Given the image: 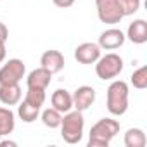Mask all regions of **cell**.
I'll return each mask as SVG.
<instances>
[{"label": "cell", "mask_w": 147, "mask_h": 147, "mask_svg": "<svg viewBox=\"0 0 147 147\" xmlns=\"http://www.w3.org/2000/svg\"><path fill=\"white\" fill-rule=\"evenodd\" d=\"M61 137L66 144H78L83 138V130H85V118L82 111H67L64 113L61 119Z\"/></svg>", "instance_id": "1"}, {"label": "cell", "mask_w": 147, "mask_h": 147, "mask_svg": "<svg viewBox=\"0 0 147 147\" xmlns=\"http://www.w3.org/2000/svg\"><path fill=\"white\" fill-rule=\"evenodd\" d=\"M128 83L123 80H114L109 87H107V94H106V106L107 111L113 116H123L128 111Z\"/></svg>", "instance_id": "2"}, {"label": "cell", "mask_w": 147, "mask_h": 147, "mask_svg": "<svg viewBox=\"0 0 147 147\" xmlns=\"http://www.w3.org/2000/svg\"><path fill=\"white\" fill-rule=\"evenodd\" d=\"M118 133H119V121L113 118H102L90 128L88 147H107Z\"/></svg>", "instance_id": "3"}, {"label": "cell", "mask_w": 147, "mask_h": 147, "mask_svg": "<svg viewBox=\"0 0 147 147\" xmlns=\"http://www.w3.org/2000/svg\"><path fill=\"white\" fill-rule=\"evenodd\" d=\"M121 71H123V59L114 52L100 55L95 62V73L104 82L106 80H114L116 76H119Z\"/></svg>", "instance_id": "4"}, {"label": "cell", "mask_w": 147, "mask_h": 147, "mask_svg": "<svg viewBox=\"0 0 147 147\" xmlns=\"http://www.w3.org/2000/svg\"><path fill=\"white\" fill-rule=\"evenodd\" d=\"M95 9H97V16L100 19V23L104 24H118L121 23L123 11L119 5V0H95Z\"/></svg>", "instance_id": "5"}, {"label": "cell", "mask_w": 147, "mask_h": 147, "mask_svg": "<svg viewBox=\"0 0 147 147\" xmlns=\"http://www.w3.org/2000/svg\"><path fill=\"white\" fill-rule=\"evenodd\" d=\"M26 75V66L21 59H9L0 67V85L19 83Z\"/></svg>", "instance_id": "6"}, {"label": "cell", "mask_w": 147, "mask_h": 147, "mask_svg": "<svg viewBox=\"0 0 147 147\" xmlns=\"http://www.w3.org/2000/svg\"><path fill=\"white\" fill-rule=\"evenodd\" d=\"M71 95H73V107L82 113L90 109L95 102V90H94V87H88V85L78 87L75 90V94H71Z\"/></svg>", "instance_id": "7"}, {"label": "cell", "mask_w": 147, "mask_h": 147, "mask_svg": "<svg viewBox=\"0 0 147 147\" xmlns=\"http://www.w3.org/2000/svg\"><path fill=\"white\" fill-rule=\"evenodd\" d=\"M100 47L94 42H85V43H80L76 49H75V59L80 62V64H95L97 59L100 57Z\"/></svg>", "instance_id": "8"}, {"label": "cell", "mask_w": 147, "mask_h": 147, "mask_svg": "<svg viewBox=\"0 0 147 147\" xmlns=\"http://www.w3.org/2000/svg\"><path fill=\"white\" fill-rule=\"evenodd\" d=\"M125 40H126V36H125V33L121 30L109 28V30H106V31L100 33L97 45L100 49H104V50H116V49H119L125 43Z\"/></svg>", "instance_id": "9"}, {"label": "cell", "mask_w": 147, "mask_h": 147, "mask_svg": "<svg viewBox=\"0 0 147 147\" xmlns=\"http://www.w3.org/2000/svg\"><path fill=\"white\" fill-rule=\"evenodd\" d=\"M40 66L45 67L47 71H50L52 75L62 71V67H64V55H62V52L54 50V49L52 50H45L42 54V57H40Z\"/></svg>", "instance_id": "10"}, {"label": "cell", "mask_w": 147, "mask_h": 147, "mask_svg": "<svg viewBox=\"0 0 147 147\" xmlns=\"http://www.w3.org/2000/svg\"><path fill=\"white\" fill-rule=\"evenodd\" d=\"M52 73L50 71H47L45 67H36V69H33L30 75H28V78H26V87L28 88H42V90H47V87L50 85V82H52Z\"/></svg>", "instance_id": "11"}, {"label": "cell", "mask_w": 147, "mask_h": 147, "mask_svg": "<svg viewBox=\"0 0 147 147\" xmlns=\"http://www.w3.org/2000/svg\"><path fill=\"white\" fill-rule=\"evenodd\" d=\"M125 36L135 45L145 43L147 42V23H145V19H135L133 23H130Z\"/></svg>", "instance_id": "12"}, {"label": "cell", "mask_w": 147, "mask_h": 147, "mask_svg": "<svg viewBox=\"0 0 147 147\" xmlns=\"http://www.w3.org/2000/svg\"><path fill=\"white\" fill-rule=\"evenodd\" d=\"M23 92L19 83H9V85H0V102L4 106H18L21 102Z\"/></svg>", "instance_id": "13"}, {"label": "cell", "mask_w": 147, "mask_h": 147, "mask_svg": "<svg viewBox=\"0 0 147 147\" xmlns=\"http://www.w3.org/2000/svg\"><path fill=\"white\" fill-rule=\"evenodd\" d=\"M50 102H52V107L57 109L59 113H67L73 109V95L66 90V88H57L52 97H50Z\"/></svg>", "instance_id": "14"}, {"label": "cell", "mask_w": 147, "mask_h": 147, "mask_svg": "<svg viewBox=\"0 0 147 147\" xmlns=\"http://www.w3.org/2000/svg\"><path fill=\"white\" fill-rule=\"evenodd\" d=\"M16 128V116L9 107H0V137L11 135Z\"/></svg>", "instance_id": "15"}, {"label": "cell", "mask_w": 147, "mask_h": 147, "mask_svg": "<svg viewBox=\"0 0 147 147\" xmlns=\"http://www.w3.org/2000/svg\"><path fill=\"white\" fill-rule=\"evenodd\" d=\"M147 137L140 128H128L125 133V145L126 147H145Z\"/></svg>", "instance_id": "16"}, {"label": "cell", "mask_w": 147, "mask_h": 147, "mask_svg": "<svg viewBox=\"0 0 147 147\" xmlns=\"http://www.w3.org/2000/svg\"><path fill=\"white\" fill-rule=\"evenodd\" d=\"M40 109H42V107L31 106V104H28L26 100H23V102H19V106H18V116H19L24 123H33V121H36V118L40 116Z\"/></svg>", "instance_id": "17"}, {"label": "cell", "mask_w": 147, "mask_h": 147, "mask_svg": "<svg viewBox=\"0 0 147 147\" xmlns=\"http://www.w3.org/2000/svg\"><path fill=\"white\" fill-rule=\"evenodd\" d=\"M61 119H62V113H59L54 107H47V109L42 111V123L47 128H52V130L54 128H59Z\"/></svg>", "instance_id": "18"}, {"label": "cell", "mask_w": 147, "mask_h": 147, "mask_svg": "<svg viewBox=\"0 0 147 147\" xmlns=\"http://www.w3.org/2000/svg\"><path fill=\"white\" fill-rule=\"evenodd\" d=\"M45 99H47V95H45V90H42V88H28L26 95H24V100L36 107H42Z\"/></svg>", "instance_id": "19"}, {"label": "cell", "mask_w": 147, "mask_h": 147, "mask_svg": "<svg viewBox=\"0 0 147 147\" xmlns=\"http://www.w3.org/2000/svg\"><path fill=\"white\" fill-rule=\"evenodd\" d=\"M130 82H131L133 88H137V90L147 88V66H142V67H138L137 71H133Z\"/></svg>", "instance_id": "20"}, {"label": "cell", "mask_w": 147, "mask_h": 147, "mask_svg": "<svg viewBox=\"0 0 147 147\" xmlns=\"http://www.w3.org/2000/svg\"><path fill=\"white\" fill-rule=\"evenodd\" d=\"M123 16H131L140 9V0H119Z\"/></svg>", "instance_id": "21"}, {"label": "cell", "mask_w": 147, "mask_h": 147, "mask_svg": "<svg viewBox=\"0 0 147 147\" xmlns=\"http://www.w3.org/2000/svg\"><path fill=\"white\" fill-rule=\"evenodd\" d=\"M52 2H54V5H57L61 9H67L75 4V0H52Z\"/></svg>", "instance_id": "22"}, {"label": "cell", "mask_w": 147, "mask_h": 147, "mask_svg": "<svg viewBox=\"0 0 147 147\" xmlns=\"http://www.w3.org/2000/svg\"><path fill=\"white\" fill-rule=\"evenodd\" d=\"M7 38H9V30L2 21H0V42H7Z\"/></svg>", "instance_id": "23"}, {"label": "cell", "mask_w": 147, "mask_h": 147, "mask_svg": "<svg viewBox=\"0 0 147 147\" xmlns=\"http://www.w3.org/2000/svg\"><path fill=\"white\" fill-rule=\"evenodd\" d=\"M7 57V49H5V42H0V62H4Z\"/></svg>", "instance_id": "24"}, {"label": "cell", "mask_w": 147, "mask_h": 147, "mask_svg": "<svg viewBox=\"0 0 147 147\" xmlns=\"http://www.w3.org/2000/svg\"><path fill=\"white\" fill-rule=\"evenodd\" d=\"M0 138H2V137H0Z\"/></svg>", "instance_id": "25"}]
</instances>
